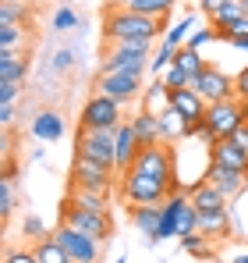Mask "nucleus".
Wrapping results in <instances>:
<instances>
[{
  "label": "nucleus",
  "mask_w": 248,
  "mask_h": 263,
  "mask_svg": "<svg viewBox=\"0 0 248 263\" xmlns=\"http://www.w3.org/2000/svg\"><path fill=\"white\" fill-rule=\"evenodd\" d=\"M124 125V107L117 100H110V96H103V92H96V96H89L82 107V121H78V128L82 132H96V128H117Z\"/></svg>",
  "instance_id": "obj_7"
},
{
  "label": "nucleus",
  "mask_w": 248,
  "mask_h": 263,
  "mask_svg": "<svg viewBox=\"0 0 248 263\" xmlns=\"http://www.w3.org/2000/svg\"><path fill=\"white\" fill-rule=\"evenodd\" d=\"M117 171L114 167H103V164H96V160H85L75 153V164H71V189H92V192H107L110 196V189H114V181H117Z\"/></svg>",
  "instance_id": "obj_9"
},
{
  "label": "nucleus",
  "mask_w": 248,
  "mask_h": 263,
  "mask_svg": "<svg viewBox=\"0 0 248 263\" xmlns=\"http://www.w3.org/2000/svg\"><path fill=\"white\" fill-rule=\"evenodd\" d=\"M160 79H163L167 92H177V89H188V86H192V75H184V71H181V68H174V64L167 68Z\"/></svg>",
  "instance_id": "obj_37"
},
{
  "label": "nucleus",
  "mask_w": 248,
  "mask_h": 263,
  "mask_svg": "<svg viewBox=\"0 0 248 263\" xmlns=\"http://www.w3.org/2000/svg\"><path fill=\"white\" fill-rule=\"evenodd\" d=\"M227 43H231V46H238V50H245V53H248V36H231Z\"/></svg>",
  "instance_id": "obj_48"
},
{
  "label": "nucleus",
  "mask_w": 248,
  "mask_h": 263,
  "mask_svg": "<svg viewBox=\"0 0 248 263\" xmlns=\"http://www.w3.org/2000/svg\"><path fill=\"white\" fill-rule=\"evenodd\" d=\"M170 7H174V0H138L131 11H138V14H146V18H160V22H163L167 14H170Z\"/></svg>",
  "instance_id": "obj_35"
},
{
  "label": "nucleus",
  "mask_w": 248,
  "mask_h": 263,
  "mask_svg": "<svg viewBox=\"0 0 248 263\" xmlns=\"http://www.w3.org/2000/svg\"><path fill=\"white\" fill-rule=\"evenodd\" d=\"M75 153L85 157V160H96V164L117 171V128H96V132H82L78 128Z\"/></svg>",
  "instance_id": "obj_3"
},
{
  "label": "nucleus",
  "mask_w": 248,
  "mask_h": 263,
  "mask_svg": "<svg viewBox=\"0 0 248 263\" xmlns=\"http://www.w3.org/2000/svg\"><path fill=\"white\" fill-rule=\"evenodd\" d=\"M245 181H248V171H245Z\"/></svg>",
  "instance_id": "obj_53"
},
{
  "label": "nucleus",
  "mask_w": 248,
  "mask_h": 263,
  "mask_svg": "<svg viewBox=\"0 0 248 263\" xmlns=\"http://www.w3.org/2000/svg\"><path fill=\"white\" fill-rule=\"evenodd\" d=\"M188 199H192V206H195L199 214H213V210H227V203H231V199H227V196H223L220 189H213L209 181H199V185L192 189V196H188Z\"/></svg>",
  "instance_id": "obj_19"
},
{
  "label": "nucleus",
  "mask_w": 248,
  "mask_h": 263,
  "mask_svg": "<svg viewBox=\"0 0 248 263\" xmlns=\"http://www.w3.org/2000/svg\"><path fill=\"white\" fill-rule=\"evenodd\" d=\"M22 92H25L22 82H0V107H4V103H14Z\"/></svg>",
  "instance_id": "obj_41"
},
{
  "label": "nucleus",
  "mask_w": 248,
  "mask_h": 263,
  "mask_svg": "<svg viewBox=\"0 0 248 263\" xmlns=\"http://www.w3.org/2000/svg\"><path fill=\"white\" fill-rule=\"evenodd\" d=\"M68 199H71L75 206H82V210L110 214V199H107V192H92V189H71V192H68Z\"/></svg>",
  "instance_id": "obj_25"
},
{
  "label": "nucleus",
  "mask_w": 248,
  "mask_h": 263,
  "mask_svg": "<svg viewBox=\"0 0 248 263\" xmlns=\"http://www.w3.org/2000/svg\"><path fill=\"white\" fill-rule=\"evenodd\" d=\"M29 25H0V53H25Z\"/></svg>",
  "instance_id": "obj_26"
},
{
  "label": "nucleus",
  "mask_w": 248,
  "mask_h": 263,
  "mask_svg": "<svg viewBox=\"0 0 248 263\" xmlns=\"http://www.w3.org/2000/svg\"><path fill=\"white\" fill-rule=\"evenodd\" d=\"M142 110H149V114H163V110H170V92H167L163 79H153L149 86H146V92H142Z\"/></svg>",
  "instance_id": "obj_22"
},
{
  "label": "nucleus",
  "mask_w": 248,
  "mask_h": 263,
  "mask_svg": "<svg viewBox=\"0 0 248 263\" xmlns=\"http://www.w3.org/2000/svg\"><path fill=\"white\" fill-rule=\"evenodd\" d=\"M195 92L206 100V103H223V100H238L234 96V79L223 71V68H216V64H206L202 68V75L195 79Z\"/></svg>",
  "instance_id": "obj_12"
},
{
  "label": "nucleus",
  "mask_w": 248,
  "mask_h": 263,
  "mask_svg": "<svg viewBox=\"0 0 248 263\" xmlns=\"http://www.w3.org/2000/svg\"><path fill=\"white\" fill-rule=\"evenodd\" d=\"M234 96H238L241 103H248V64L234 75Z\"/></svg>",
  "instance_id": "obj_43"
},
{
  "label": "nucleus",
  "mask_w": 248,
  "mask_h": 263,
  "mask_svg": "<svg viewBox=\"0 0 248 263\" xmlns=\"http://www.w3.org/2000/svg\"><path fill=\"white\" fill-rule=\"evenodd\" d=\"M29 79V61L25 53H0V82H22Z\"/></svg>",
  "instance_id": "obj_23"
},
{
  "label": "nucleus",
  "mask_w": 248,
  "mask_h": 263,
  "mask_svg": "<svg viewBox=\"0 0 248 263\" xmlns=\"http://www.w3.org/2000/svg\"><path fill=\"white\" fill-rule=\"evenodd\" d=\"M114 263H128V256H117V260H114Z\"/></svg>",
  "instance_id": "obj_51"
},
{
  "label": "nucleus",
  "mask_w": 248,
  "mask_h": 263,
  "mask_svg": "<svg viewBox=\"0 0 248 263\" xmlns=\"http://www.w3.org/2000/svg\"><path fill=\"white\" fill-rule=\"evenodd\" d=\"M131 167L142 171V175H149V178H156V181H163V185H174V149L167 142L142 146V153L135 157Z\"/></svg>",
  "instance_id": "obj_10"
},
{
  "label": "nucleus",
  "mask_w": 248,
  "mask_h": 263,
  "mask_svg": "<svg viewBox=\"0 0 248 263\" xmlns=\"http://www.w3.org/2000/svg\"><path fill=\"white\" fill-rule=\"evenodd\" d=\"M117 192H121V199L128 206H156V203H167V199H170V185L142 175V171H135V167L117 178Z\"/></svg>",
  "instance_id": "obj_2"
},
{
  "label": "nucleus",
  "mask_w": 248,
  "mask_h": 263,
  "mask_svg": "<svg viewBox=\"0 0 248 263\" xmlns=\"http://www.w3.org/2000/svg\"><path fill=\"white\" fill-rule=\"evenodd\" d=\"M36 260L39 263H71V256L60 249L57 238H43V242H36Z\"/></svg>",
  "instance_id": "obj_32"
},
{
  "label": "nucleus",
  "mask_w": 248,
  "mask_h": 263,
  "mask_svg": "<svg viewBox=\"0 0 248 263\" xmlns=\"http://www.w3.org/2000/svg\"><path fill=\"white\" fill-rule=\"evenodd\" d=\"M202 181H209L213 189H220L227 199H234V196H238V192L248 185L241 171H231V167H220V164H209L206 175H202Z\"/></svg>",
  "instance_id": "obj_13"
},
{
  "label": "nucleus",
  "mask_w": 248,
  "mask_h": 263,
  "mask_svg": "<svg viewBox=\"0 0 248 263\" xmlns=\"http://www.w3.org/2000/svg\"><path fill=\"white\" fill-rule=\"evenodd\" d=\"M142 153V142H138V135H135V128L124 121V125H117V175H124V171H131V164H135V157Z\"/></svg>",
  "instance_id": "obj_17"
},
{
  "label": "nucleus",
  "mask_w": 248,
  "mask_h": 263,
  "mask_svg": "<svg viewBox=\"0 0 248 263\" xmlns=\"http://www.w3.org/2000/svg\"><path fill=\"white\" fill-rule=\"evenodd\" d=\"M60 224L78 228L82 235H92L96 242H110V238H114V217H110V214L82 210V206H75L71 199H64V203H60Z\"/></svg>",
  "instance_id": "obj_5"
},
{
  "label": "nucleus",
  "mask_w": 248,
  "mask_h": 263,
  "mask_svg": "<svg viewBox=\"0 0 248 263\" xmlns=\"http://www.w3.org/2000/svg\"><path fill=\"white\" fill-rule=\"evenodd\" d=\"M195 4H199V11H202V14H209V18H213V14H216L227 0H195Z\"/></svg>",
  "instance_id": "obj_45"
},
{
  "label": "nucleus",
  "mask_w": 248,
  "mask_h": 263,
  "mask_svg": "<svg viewBox=\"0 0 248 263\" xmlns=\"http://www.w3.org/2000/svg\"><path fill=\"white\" fill-rule=\"evenodd\" d=\"M184 206H188V196H170L163 203V214H160V235L156 242H167L174 235H181V217H184Z\"/></svg>",
  "instance_id": "obj_16"
},
{
  "label": "nucleus",
  "mask_w": 248,
  "mask_h": 263,
  "mask_svg": "<svg viewBox=\"0 0 248 263\" xmlns=\"http://www.w3.org/2000/svg\"><path fill=\"white\" fill-rule=\"evenodd\" d=\"M188 135H195V128L170 107V110H163L160 114V142H167V146H174L177 139H188Z\"/></svg>",
  "instance_id": "obj_20"
},
{
  "label": "nucleus",
  "mask_w": 248,
  "mask_h": 263,
  "mask_svg": "<svg viewBox=\"0 0 248 263\" xmlns=\"http://www.w3.org/2000/svg\"><path fill=\"white\" fill-rule=\"evenodd\" d=\"M4 263H39V260H36V249H7Z\"/></svg>",
  "instance_id": "obj_42"
},
{
  "label": "nucleus",
  "mask_w": 248,
  "mask_h": 263,
  "mask_svg": "<svg viewBox=\"0 0 248 263\" xmlns=\"http://www.w3.org/2000/svg\"><path fill=\"white\" fill-rule=\"evenodd\" d=\"M231 139L238 142V149H241V153H245V157H248V121H245V125H241V128H238V132H234Z\"/></svg>",
  "instance_id": "obj_46"
},
{
  "label": "nucleus",
  "mask_w": 248,
  "mask_h": 263,
  "mask_svg": "<svg viewBox=\"0 0 248 263\" xmlns=\"http://www.w3.org/2000/svg\"><path fill=\"white\" fill-rule=\"evenodd\" d=\"M241 7H245V14H248V0H241Z\"/></svg>",
  "instance_id": "obj_52"
},
{
  "label": "nucleus",
  "mask_w": 248,
  "mask_h": 263,
  "mask_svg": "<svg viewBox=\"0 0 248 263\" xmlns=\"http://www.w3.org/2000/svg\"><path fill=\"white\" fill-rule=\"evenodd\" d=\"M53 238H57L60 249L71 256V263H99V256H103V242H96L92 235H82V231L71 228V224H60V220H57Z\"/></svg>",
  "instance_id": "obj_8"
},
{
  "label": "nucleus",
  "mask_w": 248,
  "mask_h": 263,
  "mask_svg": "<svg viewBox=\"0 0 248 263\" xmlns=\"http://www.w3.org/2000/svg\"><path fill=\"white\" fill-rule=\"evenodd\" d=\"M238 18H245V7H241V0H227V4H223V7H220V11L209 18V22H213V29H216V32H227V29H231Z\"/></svg>",
  "instance_id": "obj_30"
},
{
  "label": "nucleus",
  "mask_w": 248,
  "mask_h": 263,
  "mask_svg": "<svg viewBox=\"0 0 248 263\" xmlns=\"http://www.w3.org/2000/svg\"><path fill=\"white\" fill-rule=\"evenodd\" d=\"M220 36H223V40H231V36H248V14H245V18H238V22H234L227 32H220Z\"/></svg>",
  "instance_id": "obj_44"
},
{
  "label": "nucleus",
  "mask_w": 248,
  "mask_h": 263,
  "mask_svg": "<svg viewBox=\"0 0 248 263\" xmlns=\"http://www.w3.org/2000/svg\"><path fill=\"white\" fill-rule=\"evenodd\" d=\"M181 249H184V253H192V256H199V260H209V256H213V246H209V235H202V231H192V235H181Z\"/></svg>",
  "instance_id": "obj_31"
},
{
  "label": "nucleus",
  "mask_w": 248,
  "mask_h": 263,
  "mask_svg": "<svg viewBox=\"0 0 248 263\" xmlns=\"http://www.w3.org/2000/svg\"><path fill=\"white\" fill-rule=\"evenodd\" d=\"M160 29H163L160 18H146V14L131 11V7H114L103 18V36H107L110 46L135 43V40H149L153 43V36H160Z\"/></svg>",
  "instance_id": "obj_1"
},
{
  "label": "nucleus",
  "mask_w": 248,
  "mask_h": 263,
  "mask_svg": "<svg viewBox=\"0 0 248 263\" xmlns=\"http://www.w3.org/2000/svg\"><path fill=\"white\" fill-rule=\"evenodd\" d=\"M0 125H4V128L14 125V103H4V107H0Z\"/></svg>",
  "instance_id": "obj_47"
},
{
  "label": "nucleus",
  "mask_w": 248,
  "mask_h": 263,
  "mask_svg": "<svg viewBox=\"0 0 248 263\" xmlns=\"http://www.w3.org/2000/svg\"><path fill=\"white\" fill-rule=\"evenodd\" d=\"M174 53H177V46H170V43H163V46H160V50H156V57L149 61V71H153L156 79H160V75H163L167 68L174 64Z\"/></svg>",
  "instance_id": "obj_36"
},
{
  "label": "nucleus",
  "mask_w": 248,
  "mask_h": 263,
  "mask_svg": "<svg viewBox=\"0 0 248 263\" xmlns=\"http://www.w3.org/2000/svg\"><path fill=\"white\" fill-rule=\"evenodd\" d=\"M199 231L209 235V238L231 235V206L227 210H213V214H199Z\"/></svg>",
  "instance_id": "obj_24"
},
{
  "label": "nucleus",
  "mask_w": 248,
  "mask_h": 263,
  "mask_svg": "<svg viewBox=\"0 0 248 263\" xmlns=\"http://www.w3.org/2000/svg\"><path fill=\"white\" fill-rule=\"evenodd\" d=\"M22 231H25L29 238H36V242H43V238H50V235H46V224H43V220L36 217V214H29V217H25V224H22Z\"/></svg>",
  "instance_id": "obj_39"
},
{
  "label": "nucleus",
  "mask_w": 248,
  "mask_h": 263,
  "mask_svg": "<svg viewBox=\"0 0 248 263\" xmlns=\"http://www.w3.org/2000/svg\"><path fill=\"white\" fill-rule=\"evenodd\" d=\"M82 25L85 22L71 11V7H57V11H53V29H57V32H78Z\"/></svg>",
  "instance_id": "obj_33"
},
{
  "label": "nucleus",
  "mask_w": 248,
  "mask_h": 263,
  "mask_svg": "<svg viewBox=\"0 0 248 263\" xmlns=\"http://www.w3.org/2000/svg\"><path fill=\"white\" fill-rule=\"evenodd\" d=\"M206 64L209 61H202L199 50H192V46H177V53H174V68H181L184 75H192V86H195V79L202 75Z\"/></svg>",
  "instance_id": "obj_28"
},
{
  "label": "nucleus",
  "mask_w": 248,
  "mask_h": 263,
  "mask_svg": "<svg viewBox=\"0 0 248 263\" xmlns=\"http://www.w3.org/2000/svg\"><path fill=\"white\" fill-rule=\"evenodd\" d=\"M216 36H220V32H216L213 25H202V29H195V32L188 36V43H184V46H192V50H199V46H206L209 40H216Z\"/></svg>",
  "instance_id": "obj_40"
},
{
  "label": "nucleus",
  "mask_w": 248,
  "mask_h": 263,
  "mask_svg": "<svg viewBox=\"0 0 248 263\" xmlns=\"http://www.w3.org/2000/svg\"><path fill=\"white\" fill-rule=\"evenodd\" d=\"M32 14L29 0H4L0 4V25H25Z\"/></svg>",
  "instance_id": "obj_29"
},
{
  "label": "nucleus",
  "mask_w": 248,
  "mask_h": 263,
  "mask_svg": "<svg viewBox=\"0 0 248 263\" xmlns=\"http://www.w3.org/2000/svg\"><path fill=\"white\" fill-rule=\"evenodd\" d=\"M29 132H32L39 142H57V139H64L68 125H64V114H60V110H39V114L32 118Z\"/></svg>",
  "instance_id": "obj_15"
},
{
  "label": "nucleus",
  "mask_w": 248,
  "mask_h": 263,
  "mask_svg": "<svg viewBox=\"0 0 248 263\" xmlns=\"http://www.w3.org/2000/svg\"><path fill=\"white\" fill-rule=\"evenodd\" d=\"M138 0H117V7H135Z\"/></svg>",
  "instance_id": "obj_50"
},
{
  "label": "nucleus",
  "mask_w": 248,
  "mask_h": 263,
  "mask_svg": "<svg viewBox=\"0 0 248 263\" xmlns=\"http://www.w3.org/2000/svg\"><path fill=\"white\" fill-rule=\"evenodd\" d=\"M231 263H248V253H238V256H234Z\"/></svg>",
  "instance_id": "obj_49"
},
{
  "label": "nucleus",
  "mask_w": 248,
  "mask_h": 263,
  "mask_svg": "<svg viewBox=\"0 0 248 263\" xmlns=\"http://www.w3.org/2000/svg\"><path fill=\"white\" fill-rule=\"evenodd\" d=\"M96 92H103V96H110V100H117V103H131V100H142V79L138 75H124V71H99V79H96Z\"/></svg>",
  "instance_id": "obj_11"
},
{
  "label": "nucleus",
  "mask_w": 248,
  "mask_h": 263,
  "mask_svg": "<svg viewBox=\"0 0 248 263\" xmlns=\"http://www.w3.org/2000/svg\"><path fill=\"white\" fill-rule=\"evenodd\" d=\"M241 125H245V103H241V100H223V103H209V107H206L202 132L213 135V142L231 139Z\"/></svg>",
  "instance_id": "obj_4"
},
{
  "label": "nucleus",
  "mask_w": 248,
  "mask_h": 263,
  "mask_svg": "<svg viewBox=\"0 0 248 263\" xmlns=\"http://www.w3.org/2000/svg\"><path fill=\"white\" fill-rule=\"evenodd\" d=\"M78 61H82V46H78V36H75L71 46L53 50V57H50V71H53V75H64V71H71Z\"/></svg>",
  "instance_id": "obj_27"
},
{
  "label": "nucleus",
  "mask_w": 248,
  "mask_h": 263,
  "mask_svg": "<svg viewBox=\"0 0 248 263\" xmlns=\"http://www.w3.org/2000/svg\"><path fill=\"white\" fill-rule=\"evenodd\" d=\"M192 29H195V18H181V22H177V25L167 32L163 43H170V46H184V43H188V32H192Z\"/></svg>",
  "instance_id": "obj_38"
},
{
  "label": "nucleus",
  "mask_w": 248,
  "mask_h": 263,
  "mask_svg": "<svg viewBox=\"0 0 248 263\" xmlns=\"http://www.w3.org/2000/svg\"><path fill=\"white\" fill-rule=\"evenodd\" d=\"M14 206H18V192H14V181L4 175V178H0V217L7 220L11 214H14Z\"/></svg>",
  "instance_id": "obj_34"
},
{
  "label": "nucleus",
  "mask_w": 248,
  "mask_h": 263,
  "mask_svg": "<svg viewBox=\"0 0 248 263\" xmlns=\"http://www.w3.org/2000/svg\"><path fill=\"white\" fill-rule=\"evenodd\" d=\"M128 125L135 128V135H138V142H142V146H156V142H160V118H156V114L138 110Z\"/></svg>",
  "instance_id": "obj_21"
},
{
  "label": "nucleus",
  "mask_w": 248,
  "mask_h": 263,
  "mask_svg": "<svg viewBox=\"0 0 248 263\" xmlns=\"http://www.w3.org/2000/svg\"><path fill=\"white\" fill-rule=\"evenodd\" d=\"M209 164H220V167H231V171H248V157L238 149V142L234 139H220V142H213L209 146Z\"/></svg>",
  "instance_id": "obj_14"
},
{
  "label": "nucleus",
  "mask_w": 248,
  "mask_h": 263,
  "mask_svg": "<svg viewBox=\"0 0 248 263\" xmlns=\"http://www.w3.org/2000/svg\"><path fill=\"white\" fill-rule=\"evenodd\" d=\"M160 214H163V203H156V206H131V224L138 228V235H146L149 246H156V235H160Z\"/></svg>",
  "instance_id": "obj_18"
},
{
  "label": "nucleus",
  "mask_w": 248,
  "mask_h": 263,
  "mask_svg": "<svg viewBox=\"0 0 248 263\" xmlns=\"http://www.w3.org/2000/svg\"><path fill=\"white\" fill-rule=\"evenodd\" d=\"M103 71H124V75H138L142 79L149 71V40L110 46V53L103 57Z\"/></svg>",
  "instance_id": "obj_6"
}]
</instances>
